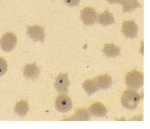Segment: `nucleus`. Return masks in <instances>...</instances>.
<instances>
[{"label":"nucleus","mask_w":150,"mask_h":129,"mask_svg":"<svg viewBox=\"0 0 150 129\" xmlns=\"http://www.w3.org/2000/svg\"><path fill=\"white\" fill-rule=\"evenodd\" d=\"M140 96L135 90H127L121 96V102L124 107L129 110H133L138 106Z\"/></svg>","instance_id":"f257e3e1"},{"label":"nucleus","mask_w":150,"mask_h":129,"mask_svg":"<svg viewBox=\"0 0 150 129\" xmlns=\"http://www.w3.org/2000/svg\"><path fill=\"white\" fill-rule=\"evenodd\" d=\"M125 81L128 87L132 89H139L143 84V74L137 70H133L127 74Z\"/></svg>","instance_id":"f03ea898"},{"label":"nucleus","mask_w":150,"mask_h":129,"mask_svg":"<svg viewBox=\"0 0 150 129\" xmlns=\"http://www.w3.org/2000/svg\"><path fill=\"white\" fill-rule=\"evenodd\" d=\"M17 42V37L15 34L11 32H7L2 37L0 40V46L4 52H10L14 49Z\"/></svg>","instance_id":"7ed1b4c3"},{"label":"nucleus","mask_w":150,"mask_h":129,"mask_svg":"<svg viewBox=\"0 0 150 129\" xmlns=\"http://www.w3.org/2000/svg\"><path fill=\"white\" fill-rule=\"evenodd\" d=\"M70 82L68 78L67 73H61L55 78L54 86L59 94H67Z\"/></svg>","instance_id":"20e7f679"},{"label":"nucleus","mask_w":150,"mask_h":129,"mask_svg":"<svg viewBox=\"0 0 150 129\" xmlns=\"http://www.w3.org/2000/svg\"><path fill=\"white\" fill-rule=\"evenodd\" d=\"M97 13L91 7H87L81 11L80 19L86 26H92L97 20Z\"/></svg>","instance_id":"39448f33"},{"label":"nucleus","mask_w":150,"mask_h":129,"mask_svg":"<svg viewBox=\"0 0 150 129\" xmlns=\"http://www.w3.org/2000/svg\"><path fill=\"white\" fill-rule=\"evenodd\" d=\"M27 34L33 41L44 42L45 38L44 28L40 26L35 25L28 27Z\"/></svg>","instance_id":"423d86ee"},{"label":"nucleus","mask_w":150,"mask_h":129,"mask_svg":"<svg viewBox=\"0 0 150 129\" xmlns=\"http://www.w3.org/2000/svg\"><path fill=\"white\" fill-rule=\"evenodd\" d=\"M55 105L57 110L62 112H68L73 106L71 99L65 94L58 96L55 100Z\"/></svg>","instance_id":"0eeeda50"},{"label":"nucleus","mask_w":150,"mask_h":129,"mask_svg":"<svg viewBox=\"0 0 150 129\" xmlns=\"http://www.w3.org/2000/svg\"><path fill=\"white\" fill-rule=\"evenodd\" d=\"M138 31L137 25L134 20L125 21L122 23V32L126 38H134L137 37Z\"/></svg>","instance_id":"6e6552de"},{"label":"nucleus","mask_w":150,"mask_h":129,"mask_svg":"<svg viewBox=\"0 0 150 129\" xmlns=\"http://www.w3.org/2000/svg\"><path fill=\"white\" fill-rule=\"evenodd\" d=\"M40 69L37 66L36 62L27 65L24 69V76L31 79H35L39 76Z\"/></svg>","instance_id":"1a4fd4ad"},{"label":"nucleus","mask_w":150,"mask_h":129,"mask_svg":"<svg viewBox=\"0 0 150 129\" xmlns=\"http://www.w3.org/2000/svg\"><path fill=\"white\" fill-rule=\"evenodd\" d=\"M93 80L98 90L107 89L112 85V79L108 75L99 76Z\"/></svg>","instance_id":"9d476101"},{"label":"nucleus","mask_w":150,"mask_h":129,"mask_svg":"<svg viewBox=\"0 0 150 129\" xmlns=\"http://www.w3.org/2000/svg\"><path fill=\"white\" fill-rule=\"evenodd\" d=\"M91 114L97 117H103L107 114V110L105 106L100 103L92 104L89 108Z\"/></svg>","instance_id":"9b49d317"},{"label":"nucleus","mask_w":150,"mask_h":129,"mask_svg":"<svg viewBox=\"0 0 150 129\" xmlns=\"http://www.w3.org/2000/svg\"><path fill=\"white\" fill-rule=\"evenodd\" d=\"M97 22L99 24L106 26L115 23V20L112 14L109 12L108 10L105 11L98 16Z\"/></svg>","instance_id":"f8f14e48"},{"label":"nucleus","mask_w":150,"mask_h":129,"mask_svg":"<svg viewBox=\"0 0 150 129\" xmlns=\"http://www.w3.org/2000/svg\"><path fill=\"white\" fill-rule=\"evenodd\" d=\"M29 110L28 103L26 101H19L16 104L14 108L15 113L21 117L25 116Z\"/></svg>","instance_id":"ddd939ff"},{"label":"nucleus","mask_w":150,"mask_h":129,"mask_svg":"<svg viewBox=\"0 0 150 129\" xmlns=\"http://www.w3.org/2000/svg\"><path fill=\"white\" fill-rule=\"evenodd\" d=\"M121 4L123 6L124 13L132 11L140 6L137 0H123Z\"/></svg>","instance_id":"4468645a"},{"label":"nucleus","mask_w":150,"mask_h":129,"mask_svg":"<svg viewBox=\"0 0 150 129\" xmlns=\"http://www.w3.org/2000/svg\"><path fill=\"white\" fill-rule=\"evenodd\" d=\"M103 52L108 57H115L120 54V49L113 44H107L105 45Z\"/></svg>","instance_id":"2eb2a0df"},{"label":"nucleus","mask_w":150,"mask_h":129,"mask_svg":"<svg viewBox=\"0 0 150 129\" xmlns=\"http://www.w3.org/2000/svg\"><path fill=\"white\" fill-rule=\"evenodd\" d=\"M82 86L89 95H91L98 90L93 80H87L83 83Z\"/></svg>","instance_id":"dca6fc26"},{"label":"nucleus","mask_w":150,"mask_h":129,"mask_svg":"<svg viewBox=\"0 0 150 129\" xmlns=\"http://www.w3.org/2000/svg\"><path fill=\"white\" fill-rule=\"evenodd\" d=\"M90 115L86 110L80 109L77 111L75 116L69 120H88L89 119Z\"/></svg>","instance_id":"f3484780"},{"label":"nucleus","mask_w":150,"mask_h":129,"mask_svg":"<svg viewBox=\"0 0 150 129\" xmlns=\"http://www.w3.org/2000/svg\"><path fill=\"white\" fill-rule=\"evenodd\" d=\"M8 69L7 62L2 57H0V77L5 74Z\"/></svg>","instance_id":"a211bd4d"},{"label":"nucleus","mask_w":150,"mask_h":129,"mask_svg":"<svg viewBox=\"0 0 150 129\" xmlns=\"http://www.w3.org/2000/svg\"><path fill=\"white\" fill-rule=\"evenodd\" d=\"M81 0H64V2L67 5L71 7L78 6Z\"/></svg>","instance_id":"6ab92c4d"},{"label":"nucleus","mask_w":150,"mask_h":129,"mask_svg":"<svg viewBox=\"0 0 150 129\" xmlns=\"http://www.w3.org/2000/svg\"><path fill=\"white\" fill-rule=\"evenodd\" d=\"M110 4H121L123 0H106Z\"/></svg>","instance_id":"aec40b11"}]
</instances>
